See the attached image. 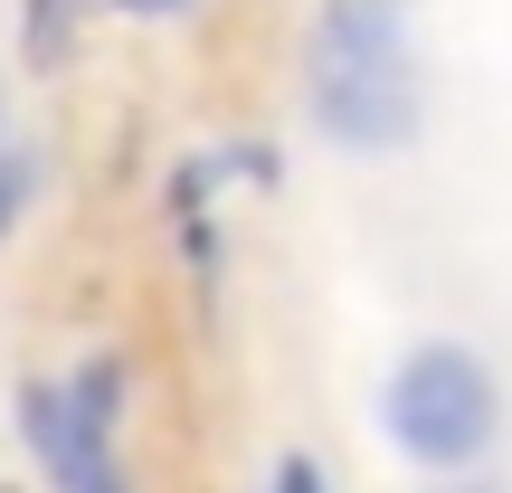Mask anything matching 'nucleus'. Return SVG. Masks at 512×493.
<instances>
[{"instance_id": "f257e3e1", "label": "nucleus", "mask_w": 512, "mask_h": 493, "mask_svg": "<svg viewBox=\"0 0 512 493\" xmlns=\"http://www.w3.org/2000/svg\"><path fill=\"white\" fill-rule=\"evenodd\" d=\"M370 418H380V446L399 465H418V475H475L512 437L503 370L484 361V342H465V332H418V342L380 370Z\"/></svg>"}, {"instance_id": "f03ea898", "label": "nucleus", "mask_w": 512, "mask_h": 493, "mask_svg": "<svg viewBox=\"0 0 512 493\" xmlns=\"http://www.w3.org/2000/svg\"><path fill=\"white\" fill-rule=\"evenodd\" d=\"M304 124L342 162H399L427 133L418 57H304Z\"/></svg>"}, {"instance_id": "7ed1b4c3", "label": "nucleus", "mask_w": 512, "mask_h": 493, "mask_svg": "<svg viewBox=\"0 0 512 493\" xmlns=\"http://www.w3.org/2000/svg\"><path fill=\"white\" fill-rule=\"evenodd\" d=\"M427 0H313L304 57H418Z\"/></svg>"}, {"instance_id": "20e7f679", "label": "nucleus", "mask_w": 512, "mask_h": 493, "mask_svg": "<svg viewBox=\"0 0 512 493\" xmlns=\"http://www.w3.org/2000/svg\"><path fill=\"white\" fill-rule=\"evenodd\" d=\"M124 389H133V370H124V351H105V342L67 370V418H76V437H86V446H114V437H124Z\"/></svg>"}, {"instance_id": "39448f33", "label": "nucleus", "mask_w": 512, "mask_h": 493, "mask_svg": "<svg viewBox=\"0 0 512 493\" xmlns=\"http://www.w3.org/2000/svg\"><path fill=\"white\" fill-rule=\"evenodd\" d=\"M86 48V0H19V67L29 76H67Z\"/></svg>"}, {"instance_id": "423d86ee", "label": "nucleus", "mask_w": 512, "mask_h": 493, "mask_svg": "<svg viewBox=\"0 0 512 493\" xmlns=\"http://www.w3.org/2000/svg\"><path fill=\"white\" fill-rule=\"evenodd\" d=\"M219 190H228L219 152H181V162L162 171V219H171V228H190V219H219Z\"/></svg>"}, {"instance_id": "0eeeda50", "label": "nucleus", "mask_w": 512, "mask_h": 493, "mask_svg": "<svg viewBox=\"0 0 512 493\" xmlns=\"http://www.w3.org/2000/svg\"><path fill=\"white\" fill-rule=\"evenodd\" d=\"M29 209H38V152H19V143H0V247L29 228Z\"/></svg>"}, {"instance_id": "6e6552de", "label": "nucleus", "mask_w": 512, "mask_h": 493, "mask_svg": "<svg viewBox=\"0 0 512 493\" xmlns=\"http://www.w3.org/2000/svg\"><path fill=\"white\" fill-rule=\"evenodd\" d=\"M57 493H143V484L124 475V456H114V446H86V456L57 475Z\"/></svg>"}, {"instance_id": "1a4fd4ad", "label": "nucleus", "mask_w": 512, "mask_h": 493, "mask_svg": "<svg viewBox=\"0 0 512 493\" xmlns=\"http://www.w3.org/2000/svg\"><path fill=\"white\" fill-rule=\"evenodd\" d=\"M219 171H228V181H247V190H275V181H285V152L247 133V143H219Z\"/></svg>"}, {"instance_id": "9d476101", "label": "nucleus", "mask_w": 512, "mask_h": 493, "mask_svg": "<svg viewBox=\"0 0 512 493\" xmlns=\"http://www.w3.org/2000/svg\"><path fill=\"white\" fill-rule=\"evenodd\" d=\"M266 493H332V465L313 456V446H294V456H275V484Z\"/></svg>"}, {"instance_id": "9b49d317", "label": "nucleus", "mask_w": 512, "mask_h": 493, "mask_svg": "<svg viewBox=\"0 0 512 493\" xmlns=\"http://www.w3.org/2000/svg\"><path fill=\"white\" fill-rule=\"evenodd\" d=\"M418 493H512V484H494V475H484V465H475V475H427Z\"/></svg>"}, {"instance_id": "f8f14e48", "label": "nucleus", "mask_w": 512, "mask_h": 493, "mask_svg": "<svg viewBox=\"0 0 512 493\" xmlns=\"http://www.w3.org/2000/svg\"><path fill=\"white\" fill-rule=\"evenodd\" d=\"M105 10H124V19H190V0H105Z\"/></svg>"}, {"instance_id": "ddd939ff", "label": "nucleus", "mask_w": 512, "mask_h": 493, "mask_svg": "<svg viewBox=\"0 0 512 493\" xmlns=\"http://www.w3.org/2000/svg\"><path fill=\"white\" fill-rule=\"evenodd\" d=\"M0 493H29V484H19V475H0Z\"/></svg>"}, {"instance_id": "4468645a", "label": "nucleus", "mask_w": 512, "mask_h": 493, "mask_svg": "<svg viewBox=\"0 0 512 493\" xmlns=\"http://www.w3.org/2000/svg\"><path fill=\"white\" fill-rule=\"evenodd\" d=\"M0 143H10V133H0Z\"/></svg>"}]
</instances>
